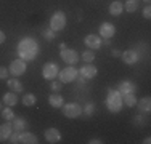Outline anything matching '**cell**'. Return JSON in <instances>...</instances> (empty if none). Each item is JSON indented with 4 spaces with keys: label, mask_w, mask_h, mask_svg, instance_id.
I'll return each mask as SVG.
<instances>
[{
    "label": "cell",
    "mask_w": 151,
    "mask_h": 144,
    "mask_svg": "<svg viewBox=\"0 0 151 144\" xmlns=\"http://www.w3.org/2000/svg\"><path fill=\"white\" fill-rule=\"evenodd\" d=\"M134 123H135V125H143V123H145V120H143V114H142V112L137 114V117L134 118Z\"/></svg>",
    "instance_id": "32"
},
{
    "label": "cell",
    "mask_w": 151,
    "mask_h": 144,
    "mask_svg": "<svg viewBox=\"0 0 151 144\" xmlns=\"http://www.w3.org/2000/svg\"><path fill=\"white\" fill-rule=\"evenodd\" d=\"M143 18H146V19L151 18V6L150 5H146L145 8H143Z\"/></svg>",
    "instance_id": "34"
},
{
    "label": "cell",
    "mask_w": 151,
    "mask_h": 144,
    "mask_svg": "<svg viewBox=\"0 0 151 144\" xmlns=\"http://www.w3.org/2000/svg\"><path fill=\"white\" fill-rule=\"evenodd\" d=\"M116 90L121 93V95L135 93V91H137V85L134 83V82H130V80H122V82H119V85H117Z\"/></svg>",
    "instance_id": "14"
},
{
    "label": "cell",
    "mask_w": 151,
    "mask_h": 144,
    "mask_svg": "<svg viewBox=\"0 0 151 144\" xmlns=\"http://www.w3.org/2000/svg\"><path fill=\"white\" fill-rule=\"evenodd\" d=\"M2 117H3V120H5V122H12L13 118L16 117L15 112H13V107L6 106L5 109H2Z\"/></svg>",
    "instance_id": "26"
},
{
    "label": "cell",
    "mask_w": 151,
    "mask_h": 144,
    "mask_svg": "<svg viewBox=\"0 0 151 144\" xmlns=\"http://www.w3.org/2000/svg\"><path fill=\"white\" fill-rule=\"evenodd\" d=\"M77 77H79V71L73 66H68V67H64L63 71L58 72V78H60L61 83H71V82H74Z\"/></svg>",
    "instance_id": "5"
},
{
    "label": "cell",
    "mask_w": 151,
    "mask_h": 144,
    "mask_svg": "<svg viewBox=\"0 0 151 144\" xmlns=\"http://www.w3.org/2000/svg\"><path fill=\"white\" fill-rule=\"evenodd\" d=\"M101 43H103V45H106V46H109L111 45V38H103Z\"/></svg>",
    "instance_id": "38"
},
{
    "label": "cell",
    "mask_w": 151,
    "mask_h": 144,
    "mask_svg": "<svg viewBox=\"0 0 151 144\" xmlns=\"http://www.w3.org/2000/svg\"><path fill=\"white\" fill-rule=\"evenodd\" d=\"M40 48H39V43L31 37H24L21 38V42L18 43V58L24 61H32L39 56Z\"/></svg>",
    "instance_id": "1"
},
{
    "label": "cell",
    "mask_w": 151,
    "mask_h": 144,
    "mask_svg": "<svg viewBox=\"0 0 151 144\" xmlns=\"http://www.w3.org/2000/svg\"><path fill=\"white\" fill-rule=\"evenodd\" d=\"M96 74H98V69H96L92 63H85L84 66L79 69V75H81V77H84L85 80H90V78L96 77Z\"/></svg>",
    "instance_id": "10"
},
{
    "label": "cell",
    "mask_w": 151,
    "mask_h": 144,
    "mask_svg": "<svg viewBox=\"0 0 151 144\" xmlns=\"http://www.w3.org/2000/svg\"><path fill=\"white\" fill-rule=\"evenodd\" d=\"M58 64L53 63V61H48V63L44 64V67H42V77L45 78V80H55L56 77H58Z\"/></svg>",
    "instance_id": "6"
},
{
    "label": "cell",
    "mask_w": 151,
    "mask_h": 144,
    "mask_svg": "<svg viewBox=\"0 0 151 144\" xmlns=\"http://www.w3.org/2000/svg\"><path fill=\"white\" fill-rule=\"evenodd\" d=\"M81 58L85 61V63H93V61H95V51H93V50H90V48H87L84 53H82Z\"/></svg>",
    "instance_id": "29"
},
{
    "label": "cell",
    "mask_w": 151,
    "mask_h": 144,
    "mask_svg": "<svg viewBox=\"0 0 151 144\" xmlns=\"http://www.w3.org/2000/svg\"><path fill=\"white\" fill-rule=\"evenodd\" d=\"M13 133V123L12 122H5L3 125H0V143H5L10 138V135Z\"/></svg>",
    "instance_id": "16"
},
{
    "label": "cell",
    "mask_w": 151,
    "mask_h": 144,
    "mask_svg": "<svg viewBox=\"0 0 151 144\" xmlns=\"http://www.w3.org/2000/svg\"><path fill=\"white\" fill-rule=\"evenodd\" d=\"M2 103L6 104V106H10V107H15L16 104H18V95H16L15 91L5 93V95H3V98H2Z\"/></svg>",
    "instance_id": "20"
},
{
    "label": "cell",
    "mask_w": 151,
    "mask_h": 144,
    "mask_svg": "<svg viewBox=\"0 0 151 144\" xmlns=\"http://www.w3.org/2000/svg\"><path fill=\"white\" fill-rule=\"evenodd\" d=\"M82 114L85 115V117H92L93 114H95V103H87L84 107H82Z\"/></svg>",
    "instance_id": "27"
},
{
    "label": "cell",
    "mask_w": 151,
    "mask_h": 144,
    "mask_svg": "<svg viewBox=\"0 0 151 144\" xmlns=\"http://www.w3.org/2000/svg\"><path fill=\"white\" fill-rule=\"evenodd\" d=\"M74 82H76V85H77L79 88H84V86H85V78H84V77H81V75H79V77L76 78Z\"/></svg>",
    "instance_id": "33"
},
{
    "label": "cell",
    "mask_w": 151,
    "mask_h": 144,
    "mask_svg": "<svg viewBox=\"0 0 151 144\" xmlns=\"http://www.w3.org/2000/svg\"><path fill=\"white\" fill-rule=\"evenodd\" d=\"M35 103H37V96H35L34 93H26V95L23 96V104L26 107H32Z\"/></svg>",
    "instance_id": "24"
},
{
    "label": "cell",
    "mask_w": 151,
    "mask_h": 144,
    "mask_svg": "<svg viewBox=\"0 0 151 144\" xmlns=\"http://www.w3.org/2000/svg\"><path fill=\"white\" fill-rule=\"evenodd\" d=\"M61 88H63V83L60 80H50V90L53 93H60Z\"/></svg>",
    "instance_id": "30"
},
{
    "label": "cell",
    "mask_w": 151,
    "mask_h": 144,
    "mask_svg": "<svg viewBox=\"0 0 151 144\" xmlns=\"http://www.w3.org/2000/svg\"><path fill=\"white\" fill-rule=\"evenodd\" d=\"M44 136H45V139H47V143H50V144H56V143H60L61 141V133H60V130L58 128H47L45 130V133H44Z\"/></svg>",
    "instance_id": "12"
},
{
    "label": "cell",
    "mask_w": 151,
    "mask_h": 144,
    "mask_svg": "<svg viewBox=\"0 0 151 144\" xmlns=\"http://www.w3.org/2000/svg\"><path fill=\"white\" fill-rule=\"evenodd\" d=\"M143 2H145L146 5H150V2H151V0H143Z\"/></svg>",
    "instance_id": "41"
},
{
    "label": "cell",
    "mask_w": 151,
    "mask_h": 144,
    "mask_svg": "<svg viewBox=\"0 0 151 144\" xmlns=\"http://www.w3.org/2000/svg\"><path fill=\"white\" fill-rule=\"evenodd\" d=\"M122 95L117 90H113V88H108V95H106V107L109 112L113 114H117L121 112L122 109Z\"/></svg>",
    "instance_id": "2"
},
{
    "label": "cell",
    "mask_w": 151,
    "mask_h": 144,
    "mask_svg": "<svg viewBox=\"0 0 151 144\" xmlns=\"http://www.w3.org/2000/svg\"><path fill=\"white\" fill-rule=\"evenodd\" d=\"M124 10L127 13H135L138 10V0H127L124 3Z\"/></svg>",
    "instance_id": "25"
},
{
    "label": "cell",
    "mask_w": 151,
    "mask_h": 144,
    "mask_svg": "<svg viewBox=\"0 0 151 144\" xmlns=\"http://www.w3.org/2000/svg\"><path fill=\"white\" fill-rule=\"evenodd\" d=\"M122 11H124V3L119 0H114L109 5V14H113V16H121Z\"/></svg>",
    "instance_id": "21"
},
{
    "label": "cell",
    "mask_w": 151,
    "mask_h": 144,
    "mask_svg": "<svg viewBox=\"0 0 151 144\" xmlns=\"http://www.w3.org/2000/svg\"><path fill=\"white\" fill-rule=\"evenodd\" d=\"M66 24H68L66 14H64L63 11H55L52 14V18H50L48 27L52 29V31H55V32H60V31H63V29L66 27Z\"/></svg>",
    "instance_id": "3"
},
{
    "label": "cell",
    "mask_w": 151,
    "mask_h": 144,
    "mask_svg": "<svg viewBox=\"0 0 151 144\" xmlns=\"http://www.w3.org/2000/svg\"><path fill=\"white\" fill-rule=\"evenodd\" d=\"M116 34V26L111 23H103L100 26V37L101 38H113Z\"/></svg>",
    "instance_id": "13"
},
{
    "label": "cell",
    "mask_w": 151,
    "mask_h": 144,
    "mask_svg": "<svg viewBox=\"0 0 151 144\" xmlns=\"http://www.w3.org/2000/svg\"><path fill=\"white\" fill-rule=\"evenodd\" d=\"M12 123H13V130H15V131H26V128L29 127L27 120L23 117H15L12 120Z\"/></svg>",
    "instance_id": "19"
},
{
    "label": "cell",
    "mask_w": 151,
    "mask_h": 144,
    "mask_svg": "<svg viewBox=\"0 0 151 144\" xmlns=\"http://www.w3.org/2000/svg\"><path fill=\"white\" fill-rule=\"evenodd\" d=\"M137 96H135V93H127V95H122V104L124 106H127V107H135V104H137Z\"/></svg>",
    "instance_id": "23"
},
{
    "label": "cell",
    "mask_w": 151,
    "mask_h": 144,
    "mask_svg": "<svg viewBox=\"0 0 151 144\" xmlns=\"http://www.w3.org/2000/svg\"><path fill=\"white\" fill-rule=\"evenodd\" d=\"M48 104L53 107V109H60V107H63V104H64V98L60 95V93H52V95L48 96Z\"/></svg>",
    "instance_id": "18"
},
{
    "label": "cell",
    "mask_w": 151,
    "mask_h": 144,
    "mask_svg": "<svg viewBox=\"0 0 151 144\" xmlns=\"http://www.w3.org/2000/svg\"><path fill=\"white\" fill-rule=\"evenodd\" d=\"M121 50H116V48H114V50H111V56H113V58H121Z\"/></svg>",
    "instance_id": "35"
},
{
    "label": "cell",
    "mask_w": 151,
    "mask_h": 144,
    "mask_svg": "<svg viewBox=\"0 0 151 144\" xmlns=\"http://www.w3.org/2000/svg\"><path fill=\"white\" fill-rule=\"evenodd\" d=\"M26 71H27V61L21 59V58H18V59H13L12 63H10L8 72L13 75V77H19V75L26 74Z\"/></svg>",
    "instance_id": "4"
},
{
    "label": "cell",
    "mask_w": 151,
    "mask_h": 144,
    "mask_svg": "<svg viewBox=\"0 0 151 144\" xmlns=\"http://www.w3.org/2000/svg\"><path fill=\"white\" fill-rule=\"evenodd\" d=\"M150 143H151V138H150V136H146V138L143 139V144H150Z\"/></svg>",
    "instance_id": "39"
},
{
    "label": "cell",
    "mask_w": 151,
    "mask_h": 144,
    "mask_svg": "<svg viewBox=\"0 0 151 144\" xmlns=\"http://www.w3.org/2000/svg\"><path fill=\"white\" fill-rule=\"evenodd\" d=\"M6 85H8V88L12 90V91H15V93H21V91H23V88H24L23 83H21L16 77L8 78V80H6Z\"/></svg>",
    "instance_id": "22"
},
{
    "label": "cell",
    "mask_w": 151,
    "mask_h": 144,
    "mask_svg": "<svg viewBox=\"0 0 151 144\" xmlns=\"http://www.w3.org/2000/svg\"><path fill=\"white\" fill-rule=\"evenodd\" d=\"M121 58L122 61H124V64H127V66H134L140 61V53L137 51V50H125V51L121 53Z\"/></svg>",
    "instance_id": "9"
},
{
    "label": "cell",
    "mask_w": 151,
    "mask_h": 144,
    "mask_svg": "<svg viewBox=\"0 0 151 144\" xmlns=\"http://www.w3.org/2000/svg\"><path fill=\"white\" fill-rule=\"evenodd\" d=\"M8 67H3V66H0V80H6L8 78Z\"/></svg>",
    "instance_id": "31"
},
{
    "label": "cell",
    "mask_w": 151,
    "mask_h": 144,
    "mask_svg": "<svg viewBox=\"0 0 151 144\" xmlns=\"http://www.w3.org/2000/svg\"><path fill=\"white\" fill-rule=\"evenodd\" d=\"M63 115L68 118H77L82 115V106H79L77 103H68L63 104Z\"/></svg>",
    "instance_id": "7"
},
{
    "label": "cell",
    "mask_w": 151,
    "mask_h": 144,
    "mask_svg": "<svg viewBox=\"0 0 151 144\" xmlns=\"http://www.w3.org/2000/svg\"><path fill=\"white\" fill-rule=\"evenodd\" d=\"M0 110H2V103H0Z\"/></svg>",
    "instance_id": "42"
},
{
    "label": "cell",
    "mask_w": 151,
    "mask_h": 144,
    "mask_svg": "<svg viewBox=\"0 0 151 144\" xmlns=\"http://www.w3.org/2000/svg\"><path fill=\"white\" fill-rule=\"evenodd\" d=\"M88 144H103V139H100V138H93L88 141Z\"/></svg>",
    "instance_id": "36"
},
{
    "label": "cell",
    "mask_w": 151,
    "mask_h": 144,
    "mask_svg": "<svg viewBox=\"0 0 151 144\" xmlns=\"http://www.w3.org/2000/svg\"><path fill=\"white\" fill-rule=\"evenodd\" d=\"M60 56L61 59L64 61L66 64H77V61L81 59V56H79V53L76 51V50H71V48H64L60 51Z\"/></svg>",
    "instance_id": "8"
},
{
    "label": "cell",
    "mask_w": 151,
    "mask_h": 144,
    "mask_svg": "<svg viewBox=\"0 0 151 144\" xmlns=\"http://www.w3.org/2000/svg\"><path fill=\"white\" fill-rule=\"evenodd\" d=\"M66 48V43H60V50H64Z\"/></svg>",
    "instance_id": "40"
},
{
    "label": "cell",
    "mask_w": 151,
    "mask_h": 144,
    "mask_svg": "<svg viewBox=\"0 0 151 144\" xmlns=\"http://www.w3.org/2000/svg\"><path fill=\"white\" fill-rule=\"evenodd\" d=\"M84 43H85V46L90 48V50H98L100 46H101V37H100V35H95V34H88V35H85Z\"/></svg>",
    "instance_id": "11"
},
{
    "label": "cell",
    "mask_w": 151,
    "mask_h": 144,
    "mask_svg": "<svg viewBox=\"0 0 151 144\" xmlns=\"http://www.w3.org/2000/svg\"><path fill=\"white\" fill-rule=\"evenodd\" d=\"M5 40H6L5 32H3V31H0V45H3V43H5Z\"/></svg>",
    "instance_id": "37"
},
{
    "label": "cell",
    "mask_w": 151,
    "mask_h": 144,
    "mask_svg": "<svg viewBox=\"0 0 151 144\" xmlns=\"http://www.w3.org/2000/svg\"><path fill=\"white\" fill-rule=\"evenodd\" d=\"M42 35H44V38L47 42H53V40H55V37H56V32L52 31L50 27H45L44 31H42Z\"/></svg>",
    "instance_id": "28"
},
{
    "label": "cell",
    "mask_w": 151,
    "mask_h": 144,
    "mask_svg": "<svg viewBox=\"0 0 151 144\" xmlns=\"http://www.w3.org/2000/svg\"><path fill=\"white\" fill-rule=\"evenodd\" d=\"M19 143L21 144H37L39 139H37V136L31 131H21L19 133Z\"/></svg>",
    "instance_id": "17"
},
{
    "label": "cell",
    "mask_w": 151,
    "mask_h": 144,
    "mask_svg": "<svg viewBox=\"0 0 151 144\" xmlns=\"http://www.w3.org/2000/svg\"><path fill=\"white\" fill-rule=\"evenodd\" d=\"M135 107L138 109V112H142V114H150V110H151V98L150 96H145V98H142L140 101H137Z\"/></svg>",
    "instance_id": "15"
}]
</instances>
